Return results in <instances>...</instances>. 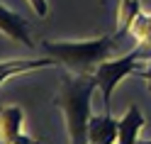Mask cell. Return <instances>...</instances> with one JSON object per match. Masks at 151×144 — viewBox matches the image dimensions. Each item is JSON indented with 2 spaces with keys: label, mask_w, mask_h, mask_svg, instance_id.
<instances>
[{
  "label": "cell",
  "mask_w": 151,
  "mask_h": 144,
  "mask_svg": "<svg viewBox=\"0 0 151 144\" xmlns=\"http://www.w3.org/2000/svg\"><path fill=\"white\" fill-rule=\"evenodd\" d=\"M124 34H105L100 39H88V42H51L46 39L42 42V51L46 56L68 69L71 73H95V69L102 64L112 59V51L115 46L119 44V39Z\"/></svg>",
  "instance_id": "cell-1"
},
{
  "label": "cell",
  "mask_w": 151,
  "mask_h": 144,
  "mask_svg": "<svg viewBox=\"0 0 151 144\" xmlns=\"http://www.w3.org/2000/svg\"><path fill=\"white\" fill-rule=\"evenodd\" d=\"M141 61H146V59H144V54H141V49L137 46L134 51L119 56V59H107L95 69L93 78H95V85L102 93V108H105V112H110V100H112V93H115L117 83L134 73V69Z\"/></svg>",
  "instance_id": "cell-2"
},
{
  "label": "cell",
  "mask_w": 151,
  "mask_h": 144,
  "mask_svg": "<svg viewBox=\"0 0 151 144\" xmlns=\"http://www.w3.org/2000/svg\"><path fill=\"white\" fill-rule=\"evenodd\" d=\"M117 137H119V120H115L110 112L90 115V120H88V142L90 144H115Z\"/></svg>",
  "instance_id": "cell-3"
},
{
  "label": "cell",
  "mask_w": 151,
  "mask_h": 144,
  "mask_svg": "<svg viewBox=\"0 0 151 144\" xmlns=\"http://www.w3.org/2000/svg\"><path fill=\"white\" fill-rule=\"evenodd\" d=\"M0 27H3L5 37H10V39L24 44L27 49H37L34 42H32V37H29V25H27L17 12H12L10 7H5V5L0 7Z\"/></svg>",
  "instance_id": "cell-4"
},
{
  "label": "cell",
  "mask_w": 151,
  "mask_h": 144,
  "mask_svg": "<svg viewBox=\"0 0 151 144\" xmlns=\"http://www.w3.org/2000/svg\"><path fill=\"white\" fill-rule=\"evenodd\" d=\"M144 127V115L137 105H129L124 117L119 120V137L117 144H137L139 142V132Z\"/></svg>",
  "instance_id": "cell-5"
},
{
  "label": "cell",
  "mask_w": 151,
  "mask_h": 144,
  "mask_svg": "<svg viewBox=\"0 0 151 144\" xmlns=\"http://www.w3.org/2000/svg\"><path fill=\"white\" fill-rule=\"evenodd\" d=\"M22 134V110L20 108H3L0 112V139L3 144H10L15 137Z\"/></svg>",
  "instance_id": "cell-6"
},
{
  "label": "cell",
  "mask_w": 151,
  "mask_h": 144,
  "mask_svg": "<svg viewBox=\"0 0 151 144\" xmlns=\"http://www.w3.org/2000/svg\"><path fill=\"white\" fill-rule=\"evenodd\" d=\"M129 32L137 37V46L141 49L144 59L149 61V59H151V15H141V12H139Z\"/></svg>",
  "instance_id": "cell-7"
},
{
  "label": "cell",
  "mask_w": 151,
  "mask_h": 144,
  "mask_svg": "<svg viewBox=\"0 0 151 144\" xmlns=\"http://www.w3.org/2000/svg\"><path fill=\"white\" fill-rule=\"evenodd\" d=\"M51 64H56L51 56H44V59H29V61H24V59L3 61V83L10 78V76H15V73H29L34 69H44V66H51Z\"/></svg>",
  "instance_id": "cell-8"
},
{
  "label": "cell",
  "mask_w": 151,
  "mask_h": 144,
  "mask_svg": "<svg viewBox=\"0 0 151 144\" xmlns=\"http://www.w3.org/2000/svg\"><path fill=\"white\" fill-rule=\"evenodd\" d=\"M27 5L37 12V17H46V15H49V5H46V0H27Z\"/></svg>",
  "instance_id": "cell-9"
},
{
  "label": "cell",
  "mask_w": 151,
  "mask_h": 144,
  "mask_svg": "<svg viewBox=\"0 0 151 144\" xmlns=\"http://www.w3.org/2000/svg\"><path fill=\"white\" fill-rule=\"evenodd\" d=\"M134 76H139V78H144V81H146V88H149V93H151V59L146 61V69L134 71Z\"/></svg>",
  "instance_id": "cell-10"
},
{
  "label": "cell",
  "mask_w": 151,
  "mask_h": 144,
  "mask_svg": "<svg viewBox=\"0 0 151 144\" xmlns=\"http://www.w3.org/2000/svg\"><path fill=\"white\" fill-rule=\"evenodd\" d=\"M10 144H42L39 139H32V137H27V134H20V137H15Z\"/></svg>",
  "instance_id": "cell-11"
},
{
  "label": "cell",
  "mask_w": 151,
  "mask_h": 144,
  "mask_svg": "<svg viewBox=\"0 0 151 144\" xmlns=\"http://www.w3.org/2000/svg\"><path fill=\"white\" fill-rule=\"evenodd\" d=\"M137 144H151V139H146V142H137Z\"/></svg>",
  "instance_id": "cell-12"
},
{
  "label": "cell",
  "mask_w": 151,
  "mask_h": 144,
  "mask_svg": "<svg viewBox=\"0 0 151 144\" xmlns=\"http://www.w3.org/2000/svg\"><path fill=\"white\" fill-rule=\"evenodd\" d=\"M119 3H122V0H119Z\"/></svg>",
  "instance_id": "cell-13"
}]
</instances>
